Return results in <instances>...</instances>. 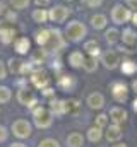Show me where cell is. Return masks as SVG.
Returning <instances> with one entry per match:
<instances>
[{"mask_svg":"<svg viewBox=\"0 0 137 147\" xmlns=\"http://www.w3.org/2000/svg\"><path fill=\"white\" fill-rule=\"evenodd\" d=\"M33 121L38 128H50L53 123V113L50 111V108L36 106L33 110Z\"/></svg>","mask_w":137,"mask_h":147,"instance_id":"cell-1","label":"cell"},{"mask_svg":"<svg viewBox=\"0 0 137 147\" xmlns=\"http://www.w3.org/2000/svg\"><path fill=\"white\" fill-rule=\"evenodd\" d=\"M10 132L14 134V137L24 140V139H29V137H31V134H33V127H31V123H29L28 120L19 118V120H16V121L12 123Z\"/></svg>","mask_w":137,"mask_h":147,"instance_id":"cell-2","label":"cell"},{"mask_svg":"<svg viewBox=\"0 0 137 147\" xmlns=\"http://www.w3.org/2000/svg\"><path fill=\"white\" fill-rule=\"evenodd\" d=\"M86 36V26L79 21H72L68 22L67 28H65V38L68 41H81L82 38Z\"/></svg>","mask_w":137,"mask_h":147,"instance_id":"cell-3","label":"cell"},{"mask_svg":"<svg viewBox=\"0 0 137 147\" xmlns=\"http://www.w3.org/2000/svg\"><path fill=\"white\" fill-rule=\"evenodd\" d=\"M17 101H19L21 105L28 106V108H33V110L36 108V105H38V98L33 94V91L28 89V87L19 89V92H17Z\"/></svg>","mask_w":137,"mask_h":147,"instance_id":"cell-4","label":"cell"},{"mask_svg":"<svg viewBox=\"0 0 137 147\" xmlns=\"http://www.w3.org/2000/svg\"><path fill=\"white\" fill-rule=\"evenodd\" d=\"M31 77V82H33L34 87H38V89H45V87H48V84H50V77H48V74L46 70H43V69H36L33 72L29 74Z\"/></svg>","mask_w":137,"mask_h":147,"instance_id":"cell-5","label":"cell"},{"mask_svg":"<svg viewBox=\"0 0 137 147\" xmlns=\"http://www.w3.org/2000/svg\"><path fill=\"white\" fill-rule=\"evenodd\" d=\"M64 46H65V41H64V38L60 36V31L53 29V31H52V34H50V39H48V43L45 45V50L60 51Z\"/></svg>","mask_w":137,"mask_h":147,"instance_id":"cell-6","label":"cell"},{"mask_svg":"<svg viewBox=\"0 0 137 147\" xmlns=\"http://www.w3.org/2000/svg\"><path fill=\"white\" fill-rule=\"evenodd\" d=\"M111 94H113V99L118 103L127 101V94H129L127 84L125 82H113L111 84Z\"/></svg>","mask_w":137,"mask_h":147,"instance_id":"cell-7","label":"cell"},{"mask_svg":"<svg viewBox=\"0 0 137 147\" xmlns=\"http://www.w3.org/2000/svg\"><path fill=\"white\" fill-rule=\"evenodd\" d=\"M130 17H132V16H130L129 9H123L122 5H115L113 10H111V19H113V22H117V24H123V22H127Z\"/></svg>","mask_w":137,"mask_h":147,"instance_id":"cell-8","label":"cell"},{"mask_svg":"<svg viewBox=\"0 0 137 147\" xmlns=\"http://www.w3.org/2000/svg\"><path fill=\"white\" fill-rule=\"evenodd\" d=\"M101 62H103V65H104L106 69L113 70V69H117V67H118V63H120V58H118L117 51H113V50H108V51H104V53H103Z\"/></svg>","mask_w":137,"mask_h":147,"instance_id":"cell-9","label":"cell"},{"mask_svg":"<svg viewBox=\"0 0 137 147\" xmlns=\"http://www.w3.org/2000/svg\"><path fill=\"white\" fill-rule=\"evenodd\" d=\"M68 14H70V10H68V9L62 7V5H57L55 9H52V10H50L48 17H50L53 22H64V21L68 17Z\"/></svg>","mask_w":137,"mask_h":147,"instance_id":"cell-10","label":"cell"},{"mask_svg":"<svg viewBox=\"0 0 137 147\" xmlns=\"http://www.w3.org/2000/svg\"><path fill=\"white\" fill-rule=\"evenodd\" d=\"M122 135H123V132H122L120 125L111 123V125H108V127H106V140H108V142L115 144V142H118V140L122 139Z\"/></svg>","mask_w":137,"mask_h":147,"instance_id":"cell-11","label":"cell"},{"mask_svg":"<svg viewBox=\"0 0 137 147\" xmlns=\"http://www.w3.org/2000/svg\"><path fill=\"white\" fill-rule=\"evenodd\" d=\"M108 118H110L113 123L122 125V123H125V121H127V111L123 110V108H120V106H115V108H111V110H110Z\"/></svg>","mask_w":137,"mask_h":147,"instance_id":"cell-12","label":"cell"},{"mask_svg":"<svg viewBox=\"0 0 137 147\" xmlns=\"http://www.w3.org/2000/svg\"><path fill=\"white\" fill-rule=\"evenodd\" d=\"M87 106H89L91 110H101L103 106H104V98H103V94H100V92L89 94V96H87Z\"/></svg>","mask_w":137,"mask_h":147,"instance_id":"cell-13","label":"cell"},{"mask_svg":"<svg viewBox=\"0 0 137 147\" xmlns=\"http://www.w3.org/2000/svg\"><path fill=\"white\" fill-rule=\"evenodd\" d=\"M65 144H67V147H82L84 146V137L79 132H72V134L67 135Z\"/></svg>","mask_w":137,"mask_h":147,"instance_id":"cell-14","label":"cell"},{"mask_svg":"<svg viewBox=\"0 0 137 147\" xmlns=\"http://www.w3.org/2000/svg\"><path fill=\"white\" fill-rule=\"evenodd\" d=\"M50 111L53 113V116H62L65 115V101L62 99H50Z\"/></svg>","mask_w":137,"mask_h":147,"instance_id":"cell-15","label":"cell"},{"mask_svg":"<svg viewBox=\"0 0 137 147\" xmlns=\"http://www.w3.org/2000/svg\"><path fill=\"white\" fill-rule=\"evenodd\" d=\"M68 65L72 69H81L84 65V57H82V51H72L68 55Z\"/></svg>","mask_w":137,"mask_h":147,"instance_id":"cell-16","label":"cell"},{"mask_svg":"<svg viewBox=\"0 0 137 147\" xmlns=\"http://www.w3.org/2000/svg\"><path fill=\"white\" fill-rule=\"evenodd\" d=\"M86 137H87V140L89 142H93V144H96V142H100L103 139V128L100 127H91V128H87V132H86Z\"/></svg>","mask_w":137,"mask_h":147,"instance_id":"cell-17","label":"cell"},{"mask_svg":"<svg viewBox=\"0 0 137 147\" xmlns=\"http://www.w3.org/2000/svg\"><path fill=\"white\" fill-rule=\"evenodd\" d=\"M57 86H58L62 91H70V89H74L75 80H74V77H72V75H62V77H58Z\"/></svg>","mask_w":137,"mask_h":147,"instance_id":"cell-18","label":"cell"},{"mask_svg":"<svg viewBox=\"0 0 137 147\" xmlns=\"http://www.w3.org/2000/svg\"><path fill=\"white\" fill-rule=\"evenodd\" d=\"M14 38H16V29L14 28H0V41L3 45L12 43Z\"/></svg>","mask_w":137,"mask_h":147,"instance_id":"cell-19","label":"cell"},{"mask_svg":"<svg viewBox=\"0 0 137 147\" xmlns=\"http://www.w3.org/2000/svg\"><path fill=\"white\" fill-rule=\"evenodd\" d=\"M29 39L28 38H19L17 41H16V51L17 53H21V55H24V53H28V50H29Z\"/></svg>","mask_w":137,"mask_h":147,"instance_id":"cell-20","label":"cell"},{"mask_svg":"<svg viewBox=\"0 0 137 147\" xmlns=\"http://www.w3.org/2000/svg\"><path fill=\"white\" fill-rule=\"evenodd\" d=\"M50 34H52V31H48V29H41V31H38V33H36V43H38L39 46L45 48V45H46L48 39H50Z\"/></svg>","mask_w":137,"mask_h":147,"instance_id":"cell-21","label":"cell"},{"mask_svg":"<svg viewBox=\"0 0 137 147\" xmlns=\"http://www.w3.org/2000/svg\"><path fill=\"white\" fill-rule=\"evenodd\" d=\"M45 60H46V50H45V48H41V50H38L36 53H33L31 63H33V65H41Z\"/></svg>","mask_w":137,"mask_h":147,"instance_id":"cell-22","label":"cell"},{"mask_svg":"<svg viewBox=\"0 0 137 147\" xmlns=\"http://www.w3.org/2000/svg\"><path fill=\"white\" fill-rule=\"evenodd\" d=\"M122 39H123V43L125 45H134L137 41V34L132 31V29H123V33H122Z\"/></svg>","mask_w":137,"mask_h":147,"instance_id":"cell-23","label":"cell"},{"mask_svg":"<svg viewBox=\"0 0 137 147\" xmlns=\"http://www.w3.org/2000/svg\"><path fill=\"white\" fill-rule=\"evenodd\" d=\"M91 24H93L94 29H103V28L106 26V17H104L103 14L93 16V17H91Z\"/></svg>","mask_w":137,"mask_h":147,"instance_id":"cell-24","label":"cell"},{"mask_svg":"<svg viewBox=\"0 0 137 147\" xmlns=\"http://www.w3.org/2000/svg\"><path fill=\"white\" fill-rule=\"evenodd\" d=\"M84 50L89 53V57H98L100 55V46H98L96 41H87L84 45Z\"/></svg>","mask_w":137,"mask_h":147,"instance_id":"cell-25","label":"cell"},{"mask_svg":"<svg viewBox=\"0 0 137 147\" xmlns=\"http://www.w3.org/2000/svg\"><path fill=\"white\" fill-rule=\"evenodd\" d=\"M10 98H12V91H10L7 86H0V105L9 103Z\"/></svg>","mask_w":137,"mask_h":147,"instance_id":"cell-26","label":"cell"},{"mask_svg":"<svg viewBox=\"0 0 137 147\" xmlns=\"http://www.w3.org/2000/svg\"><path fill=\"white\" fill-rule=\"evenodd\" d=\"M22 63H24V62H21V60H17V58H10V60H9V70L12 74H21Z\"/></svg>","mask_w":137,"mask_h":147,"instance_id":"cell-27","label":"cell"},{"mask_svg":"<svg viewBox=\"0 0 137 147\" xmlns=\"http://www.w3.org/2000/svg\"><path fill=\"white\" fill-rule=\"evenodd\" d=\"M84 69H86V72H94L96 69H98V60H96V57H89L87 60H84V65H82Z\"/></svg>","mask_w":137,"mask_h":147,"instance_id":"cell-28","label":"cell"},{"mask_svg":"<svg viewBox=\"0 0 137 147\" xmlns=\"http://www.w3.org/2000/svg\"><path fill=\"white\" fill-rule=\"evenodd\" d=\"M104 36H106V41H108L110 45H115V43L118 41L120 34H118V31H117L115 28H111V29H108V31L104 33Z\"/></svg>","mask_w":137,"mask_h":147,"instance_id":"cell-29","label":"cell"},{"mask_svg":"<svg viewBox=\"0 0 137 147\" xmlns=\"http://www.w3.org/2000/svg\"><path fill=\"white\" fill-rule=\"evenodd\" d=\"M137 70V65L134 62H130V60H127V62H123L122 63V72L127 74V75H132V74Z\"/></svg>","mask_w":137,"mask_h":147,"instance_id":"cell-30","label":"cell"},{"mask_svg":"<svg viewBox=\"0 0 137 147\" xmlns=\"http://www.w3.org/2000/svg\"><path fill=\"white\" fill-rule=\"evenodd\" d=\"M94 125L100 127V128H106V127H108V115H104V113L98 115L96 120H94Z\"/></svg>","mask_w":137,"mask_h":147,"instance_id":"cell-31","label":"cell"},{"mask_svg":"<svg viewBox=\"0 0 137 147\" xmlns=\"http://www.w3.org/2000/svg\"><path fill=\"white\" fill-rule=\"evenodd\" d=\"M33 19L36 21V22H45V21L48 19V12H45V10L38 9V10H34V12H33Z\"/></svg>","mask_w":137,"mask_h":147,"instance_id":"cell-32","label":"cell"},{"mask_svg":"<svg viewBox=\"0 0 137 147\" xmlns=\"http://www.w3.org/2000/svg\"><path fill=\"white\" fill-rule=\"evenodd\" d=\"M38 147H60V144H58V140H55V139H43V140L38 144Z\"/></svg>","mask_w":137,"mask_h":147,"instance_id":"cell-33","label":"cell"},{"mask_svg":"<svg viewBox=\"0 0 137 147\" xmlns=\"http://www.w3.org/2000/svg\"><path fill=\"white\" fill-rule=\"evenodd\" d=\"M79 108V101L75 99H70V101H65V113H72Z\"/></svg>","mask_w":137,"mask_h":147,"instance_id":"cell-34","label":"cell"},{"mask_svg":"<svg viewBox=\"0 0 137 147\" xmlns=\"http://www.w3.org/2000/svg\"><path fill=\"white\" fill-rule=\"evenodd\" d=\"M10 3H12L14 9H26L29 0H10Z\"/></svg>","mask_w":137,"mask_h":147,"instance_id":"cell-35","label":"cell"},{"mask_svg":"<svg viewBox=\"0 0 137 147\" xmlns=\"http://www.w3.org/2000/svg\"><path fill=\"white\" fill-rule=\"evenodd\" d=\"M7 137H9L7 128H5L3 125H0V142H5V140H7Z\"/></svg>","mask_w":137,"mask_h":147,"instance_id":"cell-36","label":"cell"},{"mask_svg":"<svg viewBox=\"0 0 137 147\" xmlns=\"http://www.w3.org/2000/svg\"><path fill=\"white\" fill-rule=\"evenodd\" d=\"M5 77H7V69H5V63L0 60V80L5 79Z\"/></svg>","mask_w":137,"mask_h":147,"instance_id":"cell-37","label":"cell"},{"mask_svg":"<svg viewBox=\"0 0 137 147\" xmlns=\"http://www.w3.org/2000/svg\"><path fill=\"white\" fill-rule=\"evenodd\" d=\"M101 2L103 0H84V3L89 7H98V5H101Z\"/></svg>","mask_w":137,"mask_h":147,"instance_id":"cell-38","label":"cell"},{"mask_svg":"<svg viewBox=\"0 0 137 147\" xmlns=\"http://www.w3.org/2000/svg\"><path fill=\"white\" fill-rule=\"evenodd\" d=\"M43 94H45V96H53V89H52V87H45V89H43Z\"/></svg>","mask_w":137,"mask_h":147,"instance_id":"cell-39","label":"cell"},{"mask_svg":"<svg viewBox=\"0 0 137 147\" xmlns=\"http://www.w3.org/2000/svg\"><path fill=\"white\" fill-rule=\"evenodd\" d=\"M127 5H129L130 9H136L137 10V0H127Z\"/></svg>","mask_w":137,"mask_h":147,"instance_id":"cell-40","label":"cell"},{"mask_svg":"<svg viewBox=\"0 0 137 147\" xmlns=\"http://www.w3.org/2000/svg\"><path fill=\"white\" fill-rule=\"evenodd\" d=\"M34 2H36L38 5H48V3H50V0H34Z\"/></svg>","mask_w":137,"mask_h":147,"instance_id":"cell-41","label":"cell"},{"mask_svg":"<svg viewBox=\"0 0 137 147\" xmlns=\"http://www.w3.org/2000/svg\"><path fill=\"white\" fill-rule=\"evenodd\" d=\"M9 147H28L26 144H22V142H14L12 146H9Z\"/></svg>","mask_w":137,"mask_h":147,"instance_id":"cell-42","label":"cell"},{"mask_svg":"<svg viewBox=\"0 0 137 147\" xmlns=\"http://www.w3.org/2000/svg\"><path fill=\"white\" fill-rule=\"evenodd\" d=\"M111 147H129V146L123 144V142H115V146H111Z\"/></svg>","mask_w":137,"mask_h":147,"instance_id":"cell-43","label":"cell"},{"mask_svg":"<svg viewBox=\"0 0 137 147\" xmlns=\"http://www.w3.org/2000/svg\"><path fill=\"white\" fill-rule=\"evenodd\" d=\"M130 19H132V21H134V24H136V26H137V14H134V16H132V17H130Z\"/></svg>","mask_w":137,"mask_h":147,"instance_id":"cell-44","label":"cell"},{"mask_svg":"<svg viewBox=\"0 0 137 147\" xmlns=\"http://www.w3.org/2000/svg\"><path fill=\"white\" fill-rule=\"evenodd\" d=\"M132 89L137 92V80H134V82H132Z\"/></svg>","mask_w":137,"mask_h":147,"instance_id":"cell-45","label":"cell"},{"mask_svg":"<svg viewBox=\"0 0 137 147\" xmlns=\"http://www.w3.org/2000/svg\"><path fill=\"white\" fill-rule=\"evenodd\" d=\"M132 108H134V111H136V113H137V99H136V101H134V103H132Z\"/></svg>","mask_w":137,"mask_h":147,"instance_id":"cell-46","label":"cell"},{"mask_svg":"<svg viewBox=\"0 0 137 147\" xmlns=\"http://www.w3.org/2000/svg\"><path fill=\"white\" fill-rule=\"evenodd\" d=\"M2 12H3V5L0 3V14H2Z\"/></svg>","mask_w":137,"mask_h":147,"instance_id":"cell-47","label":"cell"}]
</instances>
